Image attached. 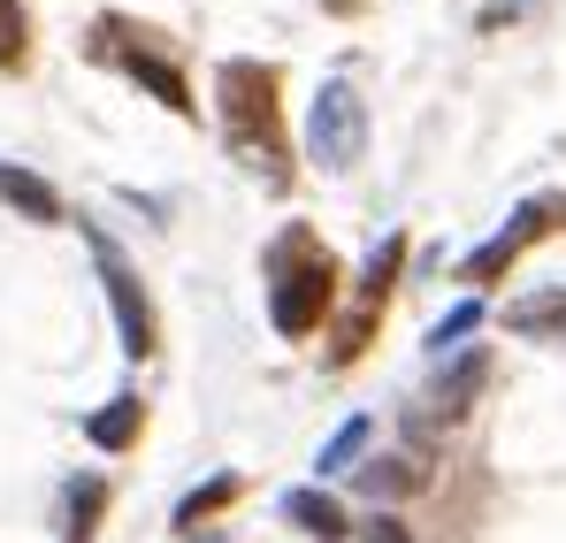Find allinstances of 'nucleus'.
Wrapping results in <instances>:
<instances>
[{
    "label": "nucleus",
    "instance_id": "f257e3e1",
    "mask_svg": "<svg viewBox=\"0 0 566 543\" xmlns=\"http://www.w3.org/2000/svg\"><path fill=\"white\" fill-rule=\"evenodd\" d=\"M276 62H222L214 70V107H222V138H230V154L245 161V169H261L269 184L291 177V146H283V100H276Z\"/></svg>",
    "mask_w": 566,
    "mask_h": 543
},
{
    "label": "nucleus",
    "instance_id": "f03ea898",
    "mask_svg": "<svg viewBox=\"0 0 566 543\" xmlns=\"http://www.w3.org/2000/svg\"><path fill=\"white\" fill-rule=\"evenodd\" d=\"M329 299H337V253L306 222L276 230V246H269V322H276V337H314Z\"/></svg>",
    "mask_w": 566,
    "mask_h": 543
},
{
    "label": "nucleus",
    "instance_id": "7ed1b4c3",
    "mask_svg": "<svg viewBox=\"0 0 566 543\" xmlns=\"http://www.w3.org/2000/svg\"><path fill=\"white\" fill-rule=\"evenodd\" d=\"M360 154H368V100L345 77H329V85L314 92V107H306V161L322 177H353Z\"/></svg>",
    "mask_w": 566,
    "mask_h": 543
},
{
    "label": "nucleus",
    "instance_id": "20e7f679",
    "mask_svg": "<svg viewBox=\"0 0 566 543\" xmlns=\"http://www.w3.org/2000/svg\"><path fill=\"white\" fill-rule=\"evenodd\" d=\"M93 261H99V283H107V306H115V330H123V353L130 361H154L161 330H154V299L138 291V269L123 261V246L107 230H93Z\"/></svg>",
    "mask_w": 566,
    "mask_h": 543
},
{
    "label": "nucleus",
    "instance_id": "39448f33",
    "mask_svg": "<svg viewBox=\"0 0 566 543\" xmlns=\"http://www.w3.org/2000/svg\"><path fill=\"white\" fill-rule=\"evenodd\" d=\"M559 222H566V199H528V207L490 238V246H474L468 261H460V283H490V275H505L528 246H536V238H544V230H559Z\"/></svg>",
    "mask_w": 566,
    "mask_h": 543
},
{
    "label": "nucleus",
    "instance_id": "423d86ee",
    "mask_svg": "<svg viewBox=\"0 0 566 543\" xmlns=\"http://www.w3.org/2000/svg\"><path fill=\"white\" fill-rule=\"evenodd\" d=\"M421 482H429V459H421V452H390V459H360V467H353V490L376 498V505L413 498Z\"/></svg>",
    "mask_w": 566,
    "mask_h": 543
},
{
    "label": "nucleus",
    "instance_id": "0eeeda50",
    "mask_svg": "<svg viewBox=\"0 0 566 543\" xmlns=\"http://www.w3.org/2000/svg\"><path fill=\"white\" fill-rule=\"evenodd\" d=\"M115 70H123V77H138V85L154 92V100H161V107H169V115H191L185 70H177V62H161V54H154V46H115Z\"/></svg>",
    "mask_w": 566,
    "mask_h": 543
},
{
    "label": "nucleus",
    "instance_id": "6e6552de",
    "mask_svg": "<svg viewBox=\"0 0 566 543\" xmlns=\"http://www.w3.org/2000/svg\"><path fill=\"white\" fill-rule=\"evenodd\" d=\"M482 383H490V353H460V361L437 375V390H429V398H437V421H460Z\"/></svg>",
    "mask_w": 566,
    "mask_h": 543
},
{
    "label": "nucleus",
    "instance_id": "1a4fd4ad",
    "mask_svg": "<svg viewBox=\"0 0 566 543\" xmlns=\"http://www.w3.org/2000/svg\"><path fill=\"white\" fill-rule=\"evenodd\" d=\"M283 521L291 529H306V536H322V543H337L353 521H345V505L329 498V490H283Z\"/></svg>",
    "mask_w": 566,
    "mask_h": 543
},
{
    "label": "nucleus",
    "instance_id": "9d476101",
    "mask_svg": "<svg viewBox=\"0 0 566 543\" xmlns=\"http://www.w3.org/2000/svg\"><path fill=\"white\" fill-rule=\"evenodd\" d=\"M138 429H146V398H107L99 414H85V437H93L99 452H130Z\"/></svg>",
    "mask_w": 566,
    "mask_h": 543
},
{
    "label": "nucleus",
    "instance_id": "9b49d317",
    "mask_svg": "<svg viewBox=\"0 0 566 543\" xmlns=\"http://www.w3.org/2000/svg\"><path fill=\"white\" fill-rule=\"evenodd\" d=\"M62 543H93L99 513H107V474H70V490H62Z\"/></svg>",
    "mask_w": 566,
    "mask_h": 543
},
{
    "label": "nucleus",
    "instance_id": "f8f14e48",
    "mask_svg": "<svg viewBox=\"0 0 566 543\" xmlns=\"http://www.w3.org/2000/svg\"><path fill=\"white\" fill-rule=\"evenodd\" d=\"M0 199L15 215H31V222H62V191L46 177H31V169H15V161H0Z\"/></svg>",
    "mask_w": 566,
    "mask_h": 543
},
{
    "label": "nucleus",
    "instance_id": "ddd939ff",
    "mask_svg": "<svg viewBox=\"0 0 566 543\" xmlns=\"http://www.w3.org/2000/svg\"><path fill=\"white\" fill-rule=\"evenodd\" d=\"M238 498H245V482H238V474H207L199 490L177 498V513H169V521H177L185 536H199V521H214V513H222V505H238Z\"/></svg>",
    "mask_w": 566,
    "mask_h": 543
},
{
    "label": "nucleus",
    "instance_id": "4468645a",
    "mask_svg": "<svg viewBox=\"0 0 566 543\" xmlns=\"http://www.w3.org/2000/svg\"><path fill=\"white\" fill-rule=\"evenodd\" d=\"M505 330L513 337H566V291H528L505 306Z\"/></svg>",
    "mask_w": 566,
    "mask_h": 543
},
{
    "label": "nucleus",
    "instance_id": "2eb2a0df",
    "mask_svg": "<svg viewBox=\"0 0 566 543\" xmlns=\"http://www.w3.org/2000/svg\"><path fill=\"white\" fill-rule=\"evenodd\" d=\"M368 437H376V421H368V414L337 421V437L314 452V474H353V467H360V452H368Z\"/></svg>",
    "mask_w": 566,
    "mask_h": 543
},
{
    "label": "nucleus",
    "instance_id": "dca6fc26",
    "mask_svg": "<svg viewBox=\"0 0 566 543\" xmlns=\"http://www.w3.org/2000/svg\"><path fill=\"white\" fill-rule=\"evenodd\" d=\"M398 261H406V238L390 230L376 253H368V275H360V306H368V314H376L382 299H390V283H398Z\"/></svg>",
    "mask_w": 566,
    "mask_h": 543
},
{
    "label": "nucleus",
    "instance_id": "f3484780",
    "mask_svg": "<svg viewBox=\"0 0 566 543\" xmlns=\"http://www.w3.org/2000/svg\"><path fill=\"white\" fill-rule=\"evenodd\" d=\"M468 330H482V299H460L444 322H429V337H421V345H429V361L460 353V345H468Z\"/></svg>",
    "mask_w": 566,
    "mask_h": 543
},
{
    "label": "nucleus",
    "instance_id": "a211bd4d",
    "mask_svg": "<svg viewBox=\"0 0 566 543\" xmlns=\"http://www.w3.org/2000/svg\"><path fill=\"white\" fill-rule=\"evenodd\" d=\"M23 54H31V15L23 0H0V70H23Z\"/></svg>",
    "mask_w": 566,
    "mask_h": 543
},
{
    "label": "nucleus",
    "instance_id": "6ab92c4d",
    "mask_svg": "<svg viewBox=\"0 0 566 543\" xmlns=\"http://www.w3.org/2000/svg\"><path fill=\"white\" fill-rule=\"evenodd\" d=\"M360 543H413V536H406L398 513H376V521H360Z\"/></svg>",
    "mask_w": 566,
    "mask_h": 543
},
{
    "label": "nucleus",
    "instance_id": "aec40b11",
    "mask_svg": "<svg viewBox=\"0 0 566 543\" xmlns=\"http://www.w3.org/2000/svg\"><path fill=\"white\" fill-rule=\"evenodd\" d=\"M199 543H230V536H199Z\"/></svg>",
    "mask_w": 566,
    "mask_h": 543
}]
</instances>
